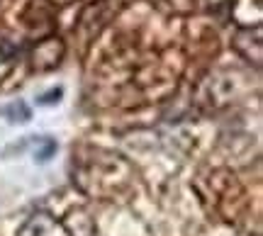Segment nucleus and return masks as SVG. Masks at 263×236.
<instances>
[{
  "label": "nucleus",
  "mask_w": 263,
  "mask_h": 236,
  "mask_svg": "<svg viewBox=\"0 0 263 236\" xmlns=\"http://www.w3.org/2000/svg\"><path fill=\"white\" fill-rule=\"evenodd\" d=\"M61 95H64V90H61V88H54V90H49V93L39 95L37 103L39 105H54V103H59V97H61Z\"/></svg>",
  "instance_id": "2"
},
{
  "label": "nucleus",
  "mask_w": 263,
  "mask_h": 236,
  "mask_svg": "<svg viewBox=\"0 0 263 236\" xmlns=\"http://www.w3.org/2000/svg\"><path fill=\"white\" fill-rule=\"evenodd\" d=\"M0 114H3V117H8L10 122H29L32 110H29L25 103H12V105H8V107H3Z\"/></svg>",
  "instance_id": "1"
}]
</instances>
